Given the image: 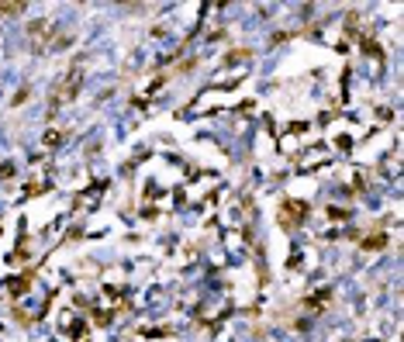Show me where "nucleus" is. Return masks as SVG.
Masks as SVG:
<instances>
[{
  "instance_id": "f257e3e1",
  "label": "nucleus",
  "mask_w": 404,
  "mask_h": 342,
  "mask_svg": "<svg viewBox=\"0 0 404 342\" xmlns=\"http://www.w3.org/2000/svg\"><path fill=\"white\" fill-rule=\"evenodd\" d=\"M25 4H18V0H11V4H0V18H7V14H21Z\"/></svg>"
}]
</instances>
